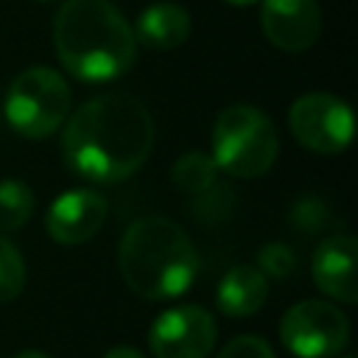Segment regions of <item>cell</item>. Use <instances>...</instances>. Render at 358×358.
<instances>
[{
  "label": "cell",
  "mask_w": 358,
  "mask_h": 358,
  "mask_svg": "<svg viewBox=\"0 0 358 358\" xmlns=\"http://www.w3.org/2000/svg\"><path fill=\"white\" fill-rule=\"evenodd\" d=\"M260 28L266 39L285 50L302 53L316 45L322 34V11L316 0H257Z\"/></svg>",
  "instance_id": "cell-10"
},
{
  "label": "cell",
  "mask_w": 358,
  "mask_h": 358,
  "mask_svg": "<svg viewBox=\"0 0 358 358\" xmlns=\"http://www.w3.org/2000/svg\"><path fill=\"white\" fill-rule=\"evenodd\" d=\"M14 358H48L45 352H39V350H20Z\"/></svg>",
  "instance_id": "cell-21"
},
{
  "label": "cell",
  "mask_w": 358,
  "mask_h": 358,
  "mask_svg": "<svg viewBox=\"0 0 358 358\" xmlns=\"http://www.w3.org/2000/svg\"><path fill=\"white\" fill-rule=\"evenodd\" d=\"M103 358H145L140 350H134V347H129V344H117V347H112L109 352H103Z\"/></svg>",
  "instance_id": "cell-20"
},
{
  "label": "cell",
  "mask_w": 358,
  "mask_h": 358,
  "mask_svg": "<svg viewBox=\"0 0 358 358\" xmlns=\"http://www.w3.org/2000/svg\"><path fill=\"white\" fill-rule=\"evenodd\" d=\"M106 199L90 187H73L56 196L45 213L48 235L62 246H78L98 235L106 221Z\"/></svg>",
  "instance_id": "cell-9"
},
{
  "label": "cell",
  "mask_w": 358,
  "mask_h": 358,
  "mask_svg": "<svg viewBox=\"0 0 358 358\" xmlns=\"http://www.w3.org/2000/svg\"><path fill=\"white\" fill-rule=\"evenodd\" d=\"M25 288V260L20 249L0 235V305L17 299Z\"/></svg>",
  "instance_id": "cell-16"
},
{
  "label": "cell",
  "mask_w": 358,
  "mask_h": 358,
  "mask_svg": "<svg viewBox=\"0 0 358 358\" xmlns=\"http://www.w3.org/2000/svg\"><path fill=\"white\" fill-rule=\"evenodd\" d=\"M190 14L179 3H151L134 20V39L151 50H173L190 36Z\"/></svg>",
  "instance_id": "cell-13"
},
{
  "label": "cell",
  "mask_w": 358,
  "mask_h": 358,
  "mask_svg": "<svg viewBox=\"0 0 358 358\" xmlns=\"http://www.w3.org/2000/svg\"><path fill=\"white\" fill-rule=\"evenodd\" d=\"M280 151L274 123L249 103H232L218 112L213 126V162L235 179H255L271 171Z\"/></svg>",
  "instance_id": "cell-4"
},
{
  "label": "cell",
  "mask_w": 358,
  "mask_h": 358,
  "mask_svg": "<svg viewBox=\"0 0 358 358\" xmlns=\"http://www.w3.org/2000/svg\"><path fill=\"white\" fill-rule=\"evenodd\" d=\"M310 271L316 288L344 305L358 302V243L347 232L327 235L316 243L310 257Z\"/></svg>",
  "instance_id": "cell-11"
},
{
  "label": "cell",
  "mask_w": 358,
  "mask_h": 358,
  "mask_svg": "<svg viewBox=\"0 0 358 358\" xmlns=\"http://www.w3.org/2000/svg\"><path fill=\"white\" fill-rule=\"evenodd\" d=\"M53 48L62 67L84 84L120 78L137 56L131 22L112 0H64L53 17Z\"/></svg>",
  "instance_id": "cell-2"
},
{
  "label": "cell",
  "mask_w": 358,
  "mask_h": 358,
  "mask_svg": "<svg viewBox=\"0 0 358 358\" xmlns=\"http://www.w3.org/2000/svg\"><path fill=\"white\" fill-rule=\"evenodd\" d=\"M291 221H294L302 232H322L333 218H330V210L324 207L322 199L305 196V199H299V201L291 207Z\"/></svg>",
  "instance_id": "cell-18"
},
{
  "label": "cell",
  "mask_w": 358,
  "mask_h": 358,
  "mask_svg": "<svg viewBox=\"0 0 358 358\" xmlns=\"http://www.w3.org/2000/svg\"><path fill=\"white\" fill-rule=\"evenodd\" d=\"M266 299H268V277L257 266H249V263L232 266L215 288L218 310L232 319L257 313L266 305Z\"/></svg>",
  "instance_id": "cell-12"
},
{
  "label": "cell",
  "mask_w": 358,
  "mask_h": 358,
  "mask_svg": "<svg viewBox=\"0 0 358 358\" xmlns=\"http://www.w3.org/2000/svg\"><path fill=\"white\" fill-rule=\"evenodd\" d=\"M70 87L53 67H28L6 90L3 117L25 140H42L62 129L70 115Z\"/></svg>",
  "instance_id": "cell-5"
},
{
  "label": "cell",
  "mask_w": 358,
  "mask_h": 358,
  "mask_svg": "<svg viewBox=\"0 0 358 358\" xmlns=\"http://www.w3.org/2000/svg\"><path fill=\"white\" fill-rule=\"evenodd\" d=\"M62 157L92 185H117L137 173L154 145L151 112L129 92H109L81 103L62 123Z\"/></svg>",
  "instance_id": "cell-1"
},
{
  "label": "cell",
  "mask_w": 358,
  "mask_h": 358,
  "mask_svg": "<svg viewBox=\"0 0 358 358\" xmlns=\"http://www.w3.org/2000/svg\"><path fill=\"white\" fill-rule=\"evenodd\" d=\"M294 140L313 154H341L352 143V109L330 92H305L288 109Z\"/></svg>",
  "instance_id": "cell-7"
},
{
  "label": "cell",
  "mask_w": 358,
  "mask_h": 358,
  "mask_svg": "<svg viewBox=\"0 0 358 358\" xmlns=\"http://www.w3.org/2000/svg\"><path fill=\"white\" fill-rule=\"evenodd\" d=\"M344 358H352V355H344Z\"/></svg>",
  "instance_id": "cell-23"
},
{
  "label": "cell",
  "mask_w": 358,
  "mask_h": 358,
  "mask_svg": "<svg viewBox=\"0 0 358 358\" xmlns=\"http://www.w3.org/2000/svg\"><path fill=\"white\" fill-rule=\"evenodd\" d=\"M120 277L143 299L165 302L182 296L199 277V252L190 235L165 215L131 221L117 246Z\"/></svg>",
  "instance_id": "cell-3"
},
{
  "label": "cell",
  "mask_w": 358,
  "mask_h": 358,
  "mask_svg": "<svg viewBox=\"0 0 358 358\" xmlns=\"http://www.w3.org/2000/svg\"><path fill=\"white\" fill-rule=\"evenodd\" d=\"M257 268L271 280H285L296 271V255L285 243H266L257 252Z\"/></svg>",
  "instance_id": "cell-17"
},
{
  "label": "cell",
  "mask_w": 358,
  "mask_h": 358,
  "mask_svg": "<svg viewBox=\"0 0 358 358\" xmlns=\"http://www.w3.org/2000/svg\"><path fill=\"white\" fill-rule=\"evenodd\" d=\"M280 341L296 358H336L350 344V319L336 302L302 299L282 313Z\"/></svg>",
  "instance_id": "cell-6"
},
{
  "label": "cell",
  "mask_w": 358,
  "mask_h": 358,
  "mask_svg": "<svg viewBox=\"0 0 358 358\" xmlns=\"http://www.w3.org/2000/svg\"><path fill=\"white\" fill-rule=\"evenodd\" d=\"M215 338L218 324L207 308L176 305L151 322L148 350L154 358H207Z\"/></svg>",
  "instance_id": "cell-8"
},
{
  "label": "cell",
  "mask_w": 358,
  "mask_h": 358,
  "mask_svg": "<svg viewBox=\"0 0 358 358\" xmlns=\"http://www.w3.org/2000/svg\"><path fill=\"white\" fill-rule=\"evenodd\" d=\"M36 199L34 190L20 179H3L0 182V232H14L25 227L34 215Z\"/></svg>",
  "instance_id": "cell-15"
},
{
  "label": "cell",
  "mask_w": 358,
  "mask_h": 358,
  "mask_svg": "<svg viewBox=\"0 0 358 358\" xmlns=\"http://www.w3.org/2000/svg\"><path fill=\"white\" fill-rule=\"evenodd\" d=\"M215 358H277L271 344L260 336H235L229 338Z\"/></svg>",
  "instance_id": "cell-19"
},
{
  "label": "cell",
  "mask_w": 358,
  "mask_h": 358,
  "mask_svg": "<svg viewBox=\"0 0 358 358\" xmlns=\"http://www.w3.org/2000/svg\"><path fill=\"white\" fill-rule=\"evenodd\" d=\"M215 176H218V165L213 162L210 154H201V151L182 154L171 168V182L182 193H190V196L210 190L215 185Z\"/></svg>",
  "instance_id": "cell-14"
},
{
  "label": "cell",
  "mask_w": 358,
  "mask_h": 358,
  "mask_svg": "<svg viewBox=\"0 0 358 358\" xmlns=\"http://www.w3.org/2000/svg\"><path fill=\"white\" fill-rule=\"evenodd\" d=\"M224 3H229V6H252L257 0H224Z\"/></svg>",
  "instance_id": "cell-22"
}]
</instances>
